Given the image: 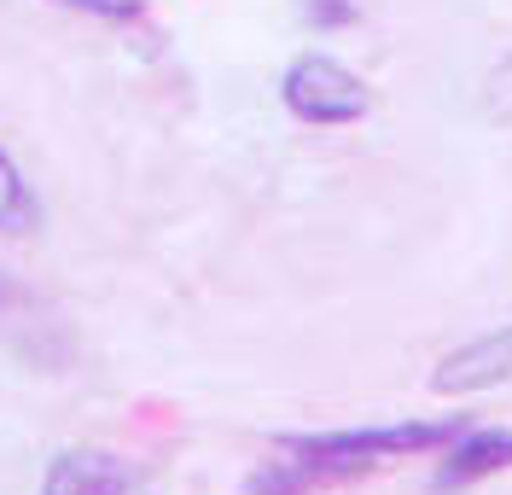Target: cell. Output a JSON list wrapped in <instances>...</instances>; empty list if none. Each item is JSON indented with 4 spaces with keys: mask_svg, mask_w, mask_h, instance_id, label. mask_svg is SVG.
<instances>
[{
    "mask_svg": "<svg viewBox=\"0 0 512 495\" xmlns=\"http://www.w3.org/2000/svg\"><path fill=\"white\" fill-rule=\"evenodd\" d=\"M280 99L297 123H315V129H338V123H361L373 111V88L355 76L350 65H338L332 53H303L291 59Z\"/></svg>",
    "mask_w": 512,
    "mask_h": 495,
    "instance_id": "7a4b0ae2",
    "label": "cell"
},
{
    "mask_svg": "<svg viewBox=\"0 0 512 495\" xmlns=\"http://www.w3.org/2000/svg\"><path fill=\"white\" fill-rule=\"evenodd\" d=\"M512 466V431L483 426V431H454L448 437V455L437 466V490H460V484H478L489 472H507Z\"/></svg>",
    "mask_w": 512,
    "mask_h": 495,
    "instance_id": "277c9868",
    "label": "cell"
},
{
    "mask_svg": "<svg viewBox=\"0 0 512 495\" xmlns=\"http://www.w3.org/2000/svg\"><path fill=\"white\" fill-rule=\"evenodd\" d=\"M41 222V204H35V187L24 181V169L12 164V152L0 146V233H30Z\"/></svg>",
    "mask_w": 512,
    "mask_h": 495,
    "instance_id": "8992f818",
    "label": "cell"
},
{
    "mask_svg": "<svg viewBox=\"0 0 512 495\" xmlns=\"http://www.w3.org/2000/svg\"><path fill=\"white\" fill-rule=\"evenodd\" d=\"M507 379H512V327H495L472 338V344H460L431 373V385L443 396H472V391H489V385H507Z\"/></svg>",
    "mask_w": 512,
    "mask_h": 495,
    "instance_id": "3957f363",
    "label": "cell"
},
{
    "mask_svg": "<svg viewBox=\"0 0 512 495\" xmlns=\"http://www.w3.org/2000/svg\"><path fill=\"white\" fill-rule=\"evenodd\" d=\"M53 6L88 12V18H140L146 12V0H53Z\"/></svg>",
    "mask_w": 512,
    "mask_h": 495,
    "instance_id": "ba28073f",
    "label": "cell"
},
{
    "mask_svg": "<svg viewBox=\"0 0 512 495\" xmlns=\"http://www.w3.org/2000/svg\"><path fill=\"white\" fill-rule=\"evenodd\" d=\"M454 420H402V426H355V431H315V437H286L268 461L256 466L251 495H303L338 478H361L384 461L443 449L454 437Z\"/></svg>",
    "mask_w": 512,
    "mask_h": 495,
    "instance_id": "6da1fadb",
    "label": "cell"
},
{
    "mask_svg": "<svg viewBox=\"0 0 512 495\" xmlns=\"http://www.w3.org/2000/svg\"><path fill=\"white\" fill-rule=\"evenodd\" d=\"M41 495H128V466L105 449H64L47 466Z\"/></svg>",
    "mask_w": 512,
    "mask_h": 495,
    "instance_id": "5b68a950",
    "label": "cell"
},
{
    "mask_svg": "<svg viewBox=\"0 0 512 495\" xmlns=\"http://www.w3.org/2000/svg\"><path fill=\"white\" fill-rule=\"evenodd\" d=\"M303 18L315 30H344V24L361 18V0H303Z\"/></svg>",
    "mask_w": 512,
    "mask_h": 495,
    "instance_id": "52a82bcc",
    "label": "cell"
}]
</instances>
